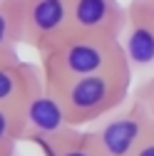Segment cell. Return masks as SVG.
I'll return each mask as SVG.
<instances>
[{"mask_svg": "<svg viewBox=\"0 0 154 156\" xmlns=\"http://www.w3.org/2000/svg\"><path fill=\"white\" fill-rule=\"evenodd\" d=\"M132 69L127 62H119L105 72L77 77V80H65L50 84L57 94L65 114L72 126H90L100 122L102 116L112 114L129 99V87H132Z\"/></svg>", "mask_w": 154, "mask_h": 156, "instance_id": "6da1fadb", "label": "cell"}, {"mask_svg": "<svg viewBox=\"0 0 154 156\" xmlns=\"http://www.w3.org/2000/svg\"><path fill=\"white\" fill-rule=\"evenodd\" d=\"M119 62H127L119 37L70 35L57 47L40 55V69L50 84L97 74Z\"/></svg>", "mask_w": 154, "mask_h": 156, "instance_id": "7a4b0ae2", "label": "cell"}, {"mask_svg": "<svg viewBox=\"0 0 154 156\" xmlns=\"http://www.w3.org/2000/svg\"><path fill=\"white\" fill-rule=\"evenodd\" d=\"M85 129L100 156H134L137 146L154 129V116L139 97L132 94L119 109Z\"/></svg>", "mask_w": 154, "mask_h": 156, "instance_id": "3957f363", "label": "cell"}, {"mask_svg": "<svg viewBox=\"0 0 154 156\" xmlns=\"http://www.w3.org/2000/svg\"><path fill=\"white\" fill-rule=\"evenodd\" d=\"M23 45L42 55L72 35L70 0H17Z\"/></svg>", "mask_w": 154, "mask_h": 156, "instance_id": "277c9868", "label": "cell"}, {"mask_svg": "<svg viewBox=\"0 0 154 156\" xmlns=\"http://www.w3.org/2000/svg\"><path fill=\"white\" fill-rule=\"evenodd\" d=\"M17 112H20V139H23V144L30 141L37 146H45L72 129L60 99L52 92V87L45 82V77L25 97V102L20 104Z\"/></svg>", "mask_w": 154, "mask_h": 156, "instance_id": "5b68a950", "label": "cell"}, {"mask_svg": "<svg viewBox=\"0 0 154 156\" xmlns=\"http://www.w3.org/2000/svg\"><path fill=\"white\" fill-rule=\"evenodd\" d=\"M72 35L119 37L127 25V5L119 0H70Z\"/></svg>", "mask_w": 154, "mask_h": 156, "instance_id": "8992f818", "label": "cell"}, {"mask_svg": "<svg viewBox=\"0 0 154 156\" xmlns=\"http://www.w3.org/2000/svg\"><path fill=\"white\" fill-rule=\"evenodd\" d=\"M42 82V69L32 62L20 60V55L0 57V107L20 109L25 97Z\"/></svg>", "mask_w": 154, "mask_h": 156, "instance_id": "52a82bcc", "label": "cell"}, {"mask_svg": "<svg viewBox=\"0 0 154 156\" xmlns=\"http://www.w3.org/2000/svg\"><path fill=\"white\" fill-rule=\"evenodd\" d=\"M124 60L132 72H154V27L127 8V25L119 35Z\"/></svg>", "mask_w": 154, "mask_h": 156, "instance_id": "ba28073f", "label": "cell"}, {"mask_svg": "<svg viewBox=\"0 0 154 156\" xmlns=\"http://www.w3.org/2000/svg\"><path fill=\"white\" fill-rule=\"evenodd\" d=\"M23 45L20 35V3L17 0H0V57L17 55Z\"/></svg>", "mask_w": 154, "mask_h": 156, "instance_id": "9c48e42d", "label": "cell"}, {"mask_svg": "<svg viewBox=\"0 0 154 156\" xmlns=\"http://www.w3.org/2000/svg\"><path fill=\"white\" fill-rule=\"evenodd\" d=\"M40 149L45 156H100L87 136V129H80V126H72L70 131H65L62 136H57L55 141Z\"/></svg>", "mask_w": 154, "mask_h": 156, "instance_id": "30bf717a", "label": "cell"}, {"mask_svg": "<svg viewBox=\"0 0 154 156\" xmlns=\"http://www.w3.org/2000/svg\"><path fill=\"white\" fill-rule=\"evenodd\" d=\"M20 144V112L0 107V151H17Z\"/></svg>", "mask_w": 154, "mask_h": 156, "instance_id": "8fae6325", "label": "cell"}, {"mask_svg": "<svg viewBox=\"0 0 154 156\" xmlns=\"http://www.w3.org/2000/svg\"><path fill=\"white\" fill-rule=\"evenodd\" d=\"M134 94H137L139 99L149 107V112H152V116H154V72L147 77V80H144L137 89H134Z\"/></svg>", "mask_w": 154, "mask_h": 156, "instance_id": "7c38bea8", "label": "cell"}, {"mask_svg": "<svg viewBox=\"0 0 154 156\" xmlns=\"http://www.w3.org/2000/svg\"><path fill=\"white\" fill-rule=\"evenodd\" d=\"M127 8L132 12H137L139 17H144V20L154 27V0H129Z\"/></svg>", "mask_w": 154, "mask_h": 156, "instance_id": "4fadbf2b", "label": "cell"}, {"mask_svg": "<svg viewBox=\"0 0 154 156\" xmlns=\"http://www.w3.org/2000/svg\"><path fill=\"white\" fill-rule=\"evenodd\" d=\"M134 156H154V129L147 134V139H144V141L137 146Z\"/></svg>", "mask_w": 154, "mask_h": 156, "instance_id": "5bb4252c", "label": "cell"}, {"mask_svg": "<svg viewBox=\"0 0 154 156\" xmlns=\"http://www.w3.org/2000/svg\"><path fill=\"white\" fill-rule=\"evenodd\" d=\"M0 156H15V151H0Z\"/></svg>", "mask_w": 154, "mask_h": 156, "instance_id": "9a60e30c", "label": "cell"}]
</instances>
